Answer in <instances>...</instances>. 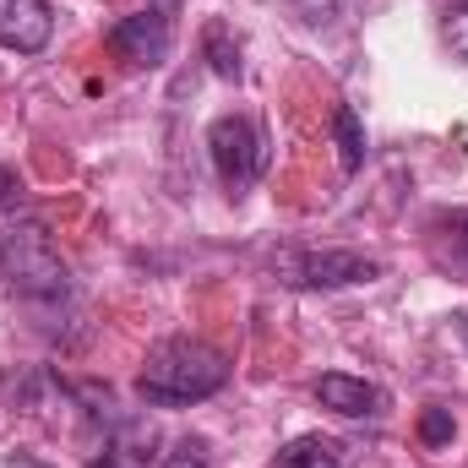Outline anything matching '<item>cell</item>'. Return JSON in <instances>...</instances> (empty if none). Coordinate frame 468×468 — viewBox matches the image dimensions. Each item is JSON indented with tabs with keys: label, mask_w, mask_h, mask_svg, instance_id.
<instances>
[{
	"label": "cell",
	"mask_w": 468,
	"mask_h": 468,
	"mask_svg": "<svg viewBox=\"0 0 468 468\" xmlns=\"http://www.w3.org/2000/svg\"><path fill=\"white\" fill-rule=\"evenodd\" d=\"M229 387V359L202 344V338H164L153 344L142 376H136V392L153 403V409H186V403H202L213 392Z\"/></svg>",
	"instance_id": "6da1fadb"
},
{
	"label": "cell",
	"mask_w": 468,
	"mask_h": 468,
	"mask_svg": "<svg viewBox=\"0 0 468 468\" xmlns=\"http://www.w3.org/2000/svg\"><path fill=\"white\" fill-rule=\"evenodd\" d=\"M0 278L22 300H60L71 289V272H66L55 239L38 224H11V229L0 234Z\"/></svg>",
	"instance_id": "7a4b0ae2"
},
{
	"label": "cell",
	"mask_w": 468,
	"mask_h": 468,
	"mask_svg": "<svg viewBox=\"0 0 468 468\" xmlns=\"http://www.w3.org/2000/svg\"><path fill=\"white\" fill-rule=\"evenodd\" d=\"M272 272L289 289H359V283L381 278V261L365 250H300V245H289L272 256Z\"/></svg>",
	"instance_id": "3957f363"
},
{
	"label": "cell",
	"mask_w": 468,
	"mask_h": 468,
	"mask_svg": "<svg viewBox=\"0 0 468 468\" xmlns=\"http://www.w3.org/2000/svg\"><path fill=\"white\" fill-rule=\"evenodd\" d=\"M207 153H213L218 180L239 197L245 186H256V175L267 164V136L250 115H218L207 125Z\"/></svg>",
	"instance_id": "277c9868"
},
{
	"label": "cell",
	"mask_w": 468,
	"mask_h": 468,
	"mask_svg": "<svg viewBox=\"0 0 468 468\" xmlns=\"http://www.w3.org/2000/svg\"><path fill=\"white\" fill-rule=\"evenodd\" d=\"M110 49H115L125 66H136V71L164 66V60H169V49H175V22H169V11L147 5V11L120 16L115 27H110Z\"/></svg>",
	"instance_id": "5b68a950"
},
{
	"label": "cell",
	"mask_w": 468,
	"mask_h": 468,
	"mask_svg": "<svg viewBox=\"0 0 468 468\" xmlns=\"http://www.w3.org/2000/svg\"><path fill=\"white\" fill-rule=\"evenodd\" d=\"M55 33V11L49 0H0V49L16 55H38Z\"/></svg>",
	"instance_id": "8992f818"
},
{
	"label": "cell",
	"mask_w": 468,
	"mask_h": 468,
	"mask_svg": "<svg viewBox=\"0 0 468 468\" xmlns=\"http://www.w3.org/2000/svg\"><path fill=\"white\" fill-rule=\"evenodd\" d=\"M316 403L333 409V414H344V420H376V414L387 409V392H381L376 381H365V376L327 370V376L316 381Z\"/></svg>",
	"instance_id": "52a82bcc"
},
{
	"label": "cell",
	"mask_w": 468,
	"mask_h": 468,
	"mask_svg": "<svg viewBox=\"0 0 468 468\" xmlns=\"http://www.w3.org/2000/svg\"><path fill=\"white\" fill-rule=\"evenodd\" d=\"M202 55H207V66H213V77L239 82L245 60H239V38H234L229 22H207V27H202Z\"/></svg>",
	"instance_id": "ba28073f"
},
{
	"label": "cell",
	"mask_w": 468,
	"mask_h": 468,
	"mask_svg": "<svg viewBox=\"0 0 468 468\" xmlns=\"http://www.w3.org/2000/svg\"><path fill=\"white\" fill-rule=\"evenodd\" d=\"M333 136H338V153H344V175H359L365 169V125H359L354 104L333 110Z\"/></svg>",
	"instance_id": "9c48e42d"
},
{
	"label": "cell",
	"mask_w": 468,
	"mask_h": 468,
	"mask_svg": "<svg viewBox=\"0 0 468 468\" xmlns=\"http://www.w3.org/2000/svg\"><path fill=\"white\" fill-rule=\"evenodd\" d=\"M278 468H344L338 463V447L322 441V436H300L278 452Z\"/></svg>",
	"instance_id": "30bf717a"
},
{
	"label": "cell",
	"mask_w": 468,
	"mask_h": 468,
	"mask_svg": "<svg viewBox=\"0 0 468 468\" xmlns=\"http://www.w3.org/2000/svg\"><path fill=\"white\" fill-rule=\"evenodd\" d=\"M452 436H458L452 409H425V414H420V441H425V447H447Z\"/></svg>",
	"instance_id": "8fae6325"
},
{
	"label": "cell",
	"mask_w": 468,
	"mask_h": 468,
	"mask_svg": "<svg viewBox=\"0 0 468 468\" xmlns=\"http://www.w3.org/2000/svg\"><path fill=\"white\" fill-rule=\"evenodd\" d=\"M441 38H447V49L468 66V0L447 5V16H441Z\"/></svg>",
	"instance_id": "7c38bea8"
},
{
	"label": "cell",
	"mask_w": 468,
	"mask_h": 468,
	"mask_svg": "<svg viewBox=\"0 0 468 468\" xmlns=\"http://www.w3.org/2000/svg\"><path fill=\"white\" fill-rule=\"evenodd\" d=\"M164 468H213V463H207V447L197 436H186V441H175V452L164 458Z\"/></svg>",
	"instance_id": "4fadbf2b"
},
{
	"label": "cell",
	"mask_w": 468,
	"mask_h": 468,
	"mask_svg": "<svg viewBox=\"0 0 468 468\" xmlns=\"http://www.w3.org/2000/svg\"><path fill=\"white\" fill-rule=\"evenodd\" d=\"M447 229H452V261L468 267V213H452V218H447Z\"/></svg>",
	"instance_id": "5bb4252c"
},
{
	"label": "cell",
	"mask_w": 468,
	"mask_h": 468,
	"mask_svg": "<svg viewBox=\"0 0 468 468\" xmlns=\"http://www.w3.org/2000/svg\"><path fill=\"white\" fill-rule=\"evenodd\" d=\"M294 5H300L305 22H333L338 16V0H294Z\"/></svg>",
	"instance_id": "9a60e30c"
},
{
	"label": "cell",
	"mask_w": 468,
	"mask_h": 468,
	"mask_svg": "<svg viewBox=\"0 0 468 468\" xmlns=\"http://www.w3.org/2000/svg\"><path fill=\"white\" fill-rule=\"evenodd\" d=\"M452 327H458V338L468 344V311H452Z\"/></svg>",
	"instance_id": "2e32d148"
},
{
	"label": "cell",
	"mask_w": 468,
	"mask_h": 468,
	"mask_svg": "<svg viewBox=\"0 0 468 468\" xmlns=\"http://www.w3.org/2000/svg\"><path fill=\"white\" fill-rule=\"evenodd\" d=\"M88 468H125V463H120L115 452H104V458H93V463H88Z\"/></svg>",
	"instance_id": "e0dca14e"
},
{
	"label": "cell",
	"mask_w": 468,
	"mask_h": 468,
	"mask_svg": "<svg viewBox=\"0 0 468 468\" xmlns=\"http://www.w3.org/2000/svg\"><path fill=\"white\" fill-rule=\"evenodd\" d=\"M147 5H158V11H175V5H180V0H147Z\"/></svg>",
	"instance_id": "ac0fdd59"
},
{
	"label": "cell",
	"mask_w": 468,
	"mask_h": 468,
	"mask_svg": "<svg viewBox=\"0 0 468 468\" xmlns=\"http://www.w3.org/2000/svg\"><path fill=\"white\" fill-rule=\"evenodd\" d=\"M5 191H11V175H5V169H0V197H5Z\"/></svg>",
	"instance_id": "d6986e66"
}]
</instances>
